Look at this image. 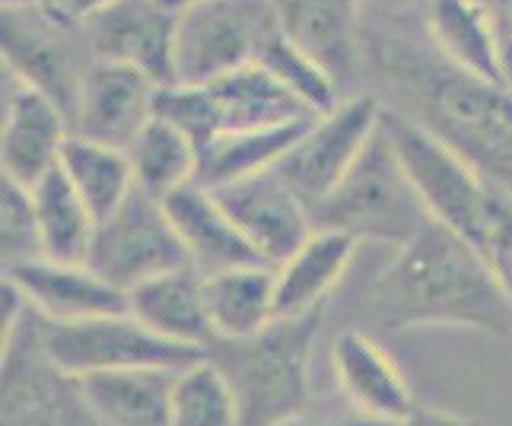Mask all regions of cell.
<instances>
[{
	"instance_id": "obj_1",
	"label": "cell",
	"mask_w": 512,
	"mask_h": 426,
	"mask_svg": "<svg viewBox=\"0 0 512 426\" xmlns=\"http://www.w3.org/2000/svg\"><path fill=\"white\" fill-rule=\"evenodd\" d=\"M363 306L385 331L446 325L512 334V306L487 258L439 223H427L398 248L392 264L369 280Z\"/></svg>"
},
{
	"instance_id": "obj_2",
	"label": "cell",
	"mask_w": 512,
	"mask_h": 426,
	"mask_svg": "<svg viewBox=\"0 0 512 426\" xmlns=\"http://www.w3.org/2000/svg\"><path fill=\"white\" fill-rule=\"evenodd\" d=\"M325 309L277 318L242 341H214L204 357L233 388L242 426H284L309 411L312 357Z\"/></svg>"
},
{
	"instance_id": "obj_3",
	"label": "cell",
	"mask_w": 512,
	"mask_h": 426,
	"mask_svg": "<svg viewBox=\"0 0 512 426\" xmlns=\"http://www.w3.org/2000/svg\"><path fill=\"white\" fill-rule=\"evenodd\" d=\"M382 124L430 220L452 229L484 255L500 185L490 182L468 156L433 134L427 124L395 109L382 112Z\"/></svg>"
},
{
	"instance_id": "obj_4",
	"label": "cell",
	"mask_w": 512,
	"mask_h": 426,
	"mask_svg": "<svg viewBox=\"0 0 512 426\" xmlns=\"http://www.w3.org/2000/svg\"><path fill=\"white\" fill-rule=\"evenodd\" d=\"M433 223L427 207L404 172L385 124L366 144L363 156L315 210V226L341 229L357 242H379L404 248L423 226Z\"/></svg>"
},
{
	"instance_id": "obj_5",
	"label": "cell",
	"mask_w": 512,
	"mask_h": 426,
	"mask_svg": "<svg viewBox=\"0 0 512 426\" xmlns=\"http://www.w3.org/2000/svg\"><path fill=\"white\" fill-rule=\"evenodd\" d=\"M280 32L277 0H198L175 23V83L210 86L252 67Z\"/></svg>"
},
{
	"instance_id": "obj_6",
	"label": "cell",
	"mask_w": 512,
	"mask_h": 426,
	"mask_svg": "<svg viewBox=\"0 0 512 426\" xmlns=\"http://www.w3.org/2000/svg\"><path fill=\"white\" fill-rule=\"evenodd\" d=\"M423 109L433 134L468 156L487 179L512 182V93L468 77L452 64L423 86Z\"/></svg>"
},
{
	"instance_id": "obj_7",
	"label": "cell",
	"mask_w": 512,
	"mask_h": 426,
	"mask_svg": "<svg viewBox=\"0 0 512 426\" xmlns=\"http://www.w3.org/2000/svg\"><path fill=\"white\" fill-rule=\"evenodd\" d=\"M0 48L10 77L48 96L67 121H74L83 80L96 61L80 23H70L42 4L13 7L4 10Z\"/></svg>"
},
{
	"instance_id": "obj_8",
	"label": "cell",
	"mask_w": 512,
	"mask_h": 426,
	"mask_svg": "<svg viewBox=\"0 0 512 426\" xmlns=\"http://www.w3.org/2000/svg\"><path fill=\"white\" fill-rule=\"evenodd\" d=\"M0 426H102L77 376L48 357L42 315L26 312L4 334V407Z\"/></svg>"
},
{
	"instance_id": "obj_9",
	"label": "cell",
	"mask_w": 512,
	"mask_h": 426,
	"mask_svg": "<svg viewBox=\"0 0 512 426\" xmlns=\"http://www.w3.org/2000/svg\"><path fill=\"white\" fill-rule=\"evenodd\" d=\"M42 341L48 357L77 379L121 369H185L204 357V350L172 344L153 334L131 312L70 325H55L42 318Z\"/></svg>"
},
{
	"instance_id": "obj_10",
	"label": "cell",
	"mask_w": 512,
	"mask_h": 426,
	"mask_svg": "<svg viewBox=\"0 0 512 426\" xmlns=\"http://www.w3.org/2000/svg\"><path fill=\"white\" fill-rule=\"evenodd\" d=\"M86 264L121 293H131L160 274L191 268V258L175 233L166 204L134 188L131 198L96 226Z\"/></svg>"
},
{
	"instance_id": "obj_11",
	"label": "cell",
	"mask_w": 512,
	"mask_h": 426,
	"mask_svg": "<svg viewBox=\"0 0 512 426\" xmlns=\"http://www.w3.org/2000/svg\"><path fill=\"white\" fill-rule=\"evenodd\" d=\"M385 105L376 96H350L338 109L315 118L309 131L296 140V147L284 156L274 172L290 185L296 194L312 210H319L334 188L344 182V175L353 169V163L363 156L366 144L382 124Z\"/></svg>"
},
{
	"instance_id": "obj_12",
	"label": "cell",
	"mask_w": 512,
	"mask_h": 426,
	"mask_svg": "<svg viewBox=\"0 0 512 426\" xmlns=\"http://www.w3.org/2000/svg\"><path fill=\"white\" fill-rule=\"evenodd\" d=\"M175 23L179 13L160 0H112L80 29L96 61L137 67L156 86H169L175 83Z\"/></svg>"
},
{
	"instance_id": "obj_13",
	"label": "cell",
	"mask_w": 512,
	"mask_h": 426,
	"mask_svg": "<svg viewBox=\"0 0 512 426\" xmlns=\"http://www.w3.org/2000/svg\"><path fill=\"white\" fill-rule=\"evenodd\" d=\"M214 194L239 226L245 242L271 268L284 264L315 233L312 210L296 198L274 169L242 179L236 185L217 188Z\"/></svg>"
},
{
	"instance_id": "obj_14",
	"label": "cell",
	"mask_w": 512,
	"mask_h": 426,
	"mask_svg": "<svg viewBox=\"0 0 512 426\" xmlns=\"http://www.w3.org/2000/svg\"><path fill=\"white\" fill-rule=\"evenodd\" d=\"M156 90L160 86L144 70L115 61H93L70 121V134L102 147L131 150L137 134L153 118Z\"/></svg>"
},
{
	"instance_id": "obj_15",
	"label": "cell",
	"mask_w": 512,
	"mask_h": 426,
	"mask_svg": "<svg viewBox=\"0 0 512 426\" xmlns=\"http://www.w3.org/2000/svg\"><path fill=\"white\" fill-rule=\"evenodd\" d=\"M4 102V131H0V169L4 179L35 188L61 163V150L70 137V121L48 96L10 77Z\"/></svg>"
},
{
	"instance_id": "obj_16",
	"label": "cell",
	"mask_w": 512,
	"mask_h": 426,
	"mask_svg": "<svg viewBox=\"0 0 512 426\" xmlns=\"http://www.w3.org/2000/svg\"><path fill=\"white\" fill-rule=\"evenodd\" d=\"M4 277L26 296L32 312H39L45 322L55 325L128 312V293L112 287L90 264H61L39 258L4 268Z\"/></svg>"
},
{
	"instance_id": "obj_17",
	"label": "cell",
	"mask_w": 512,
	"mask_h": 426,
	"mask_svg": "<svg viewBox=\"0 0 512 426\" xmlns=\"http://www.w3.org/2000/svg\"><path fill=\"white\" fill-rule=\"evenodd\" d=\"M163 204L198 274L207 277L229 268H245V264H264L210 188L191 182L172 191Z\"/></svg>"
},
{
	"instance_id": "obj_18",
	"label": "cell",
	"mask_w": 512,
	"mask_h": 426,
	"mask_svg": "<svg viewBox=\"0 0 512 426\" xmlns=\"http://www.w3.org/2000/svg\"><path fill=\"white\" fill-rule=\"evenodd\" d=\"M334 379L350 407L401 423L414 411V395L395 360L360 328H347L334 341Z\"/></svg>"
},
{
	"instance_id": "obj_19",
	"label": "cell",
	"mask_w": 512,
	"mask_h": 426,
	"mask_svg": "<svg viewBox=\"0 0 512 426\" xmlns=\"http://www.w3.org/2000/svg\"><path fill=\"white\" fill-rule=\"evenodd\" d=\"M423 26L446 64L493 86H506L500 39L484 0H423ZM512 93V90H509Z\"/></svg>"
},
{
	"instance_id": "obj_20",
	"label": "cell",
	"mask_w": 512,
	"mask_h": 426,
	"mask_svg": "<svg viewBox=\"0 0 512 426\" xmlns=\"http://www.w3.org/2000/svg\"><path fill=\"white\" fill-rule=\"evenodd\" d=\"M357 239L341 229H322L296 248V252L274 268V312L277 318L309 315L325 309V299L350 271L357 255Z\"/></svg>"
},
{
	"instance_id": "obj_21",
	"label": "cell",
	"mask_w": 512,
	"mask_h": 426,
	"mask_svg": "<svg viewBox=\"0 0 512 426\" xmlns=\"http://www.w3.org/2000/svg\"><path fill=\"white\" fill-rule=\"evenodd\" d=\"M287 39L338 80L353 77L360 61L363 0H277Z\"/></svg>"
},
{
	"instance_id": "obj_22",
	"label": "cell",
	"mask_w": 512,
	"mask_h": 426,
	"mask_svg": "<svg viewBox=\"0 0 512 426\" xmlns=\"http://www.w3.org/2000/svg\"><path fill=\"white\" fill-rule=\"evenodd\" d=\"M128 312L172 344L207 350L217 341L204 303V274L194 268L169 271L128 293Z\"/></svg>"
},
{
	"instance_id": "obj_23",
	"label": "cell",
	"mask_w": 512,
	"mask_h": 426,
	"mask_svg": "<svg viewBox=\"0 0 512 426\" xmlns=\"http://www.w3.org/2000/svg\"><path fill=\"white\" fill-rule=\"evenodd\" d=\"M179 369H121L80 379L102 426H169L172 385Z\"/></svg>"
},
{
	"instance_id": "obj_24",
	"label": "cell",
	"mask_w": 512,
	"mask_h": 426,
	"mask_svg": "<svg viewBox=\"0 0 512 426\" xmlns=\"http://www.w3.org/2000/svg\"><path fill=\"white\" fill-rule=\"evenodd\" d=\"M204 303L217 341H242L277 322L274 268L245 264L204 277Z\"/></svg>"
},
{
	"instance_id": "obj_25",
	"label": "cell",
	"mask_w": 512,
	"mask_h": 426,
	"mask_svg": "<svg viewBox=\"0 0 512 426\" xmlns=\"http://www.w3.org/2000/svg\"><path fill=\"white\" fill-rule=\"evenodd\" d=\"M309 121L277 124V128H255V131H229L220 134L214 144L201 150L198 185L217 191L236 185L252 175L271 172L284 163V156L296 147V140L309 131Z\"/></svg>"
},
{
	"instance_id": "obj_26",
	"label": "cell",
	"mask_w": 512,
	"mask_h": 426,
	"mask_svg": "<svg viewBox=\"0 0 512 426\" xmlns=\"http://www.w3.org/2000/svg\"><path fill=\"white\" fill-rule=\"evenodd\" d=\"M210 90H214L217 105H220L223 134L277 128V124L319 118V115H312L306 105L261 64L242 67V70H236V74L210 83Z\"/></svg>"
},
{
	"instance_id": "obj_27",
	"label": "cell",
	"mask_w": 512,
	"mask_h": 426,
	"mask_svg": "<svg viewBox=\"0 0 512 426\" xmlns=\"http://www.w3.org/2000/svg\"><path fill=\"white\" fill-rule=\"evenodd\" d=\"M42 252L61 264H86L96 239V217L64 175L61 163L32 188Z\"/></svg>"
},
{
	"instance_id": "obj_28",
	"label": "cell",
	"mask_w": 512,
	"mask_h": 426,
	"mask_svg": "<svg viewBox=\"0 0 512 426\" xmlns=\"http://www.w3.org/2000/svg\"><path fill=\"white\" fill-rule=\"evenodd\" d=\"M61 169L86 201V207L93 210L96 223L109 220L137 188L128 150L102 147L77 134H70L61 150Z\"/></svg>"
},
{
	"instance_id": "obj_29",
	"label": "cell",
	"mask_w": 512,
	"mask_h": 426,
	"mask_svg": "<svg viewBox=\"0 0 512 426\" xmlns=\"http://www.w3.org/2000/svg\"><path fill=\"white\" fill-rule=\"evenodd\" d=\"M128 156L134 166L137 188L153 194L156 201H166L172 191L198 182V166H201L198 144L156 115L137 134Z\"/></svg>"
},
{
	"instance_id": "obj_30",
	"label": "cell",
	"mask_w": 512,
	"mask_h": 426,
	"mask_svg": "<svg viewBox=\"0 0 512 426\" xmlns=\"http://www.w3.org/2000/svg\"><path fill=\"white\" fill-rule=\"evenodd\" d=\"M169 426H242L233 388L207 357L175 372Z\"/></svg>"
},
{
	"instance_id": "obj_31",
	"label": "cell",
	"mask_w": 512,
	"mask_h": 426,
	"mask_svg": "<svg viewBox=\"0 0 512 426\" xmlns=\"http://www.w3.org/2000/svg\"><path fill=\"white\" fill-rule=\"evenodd\" d=\"M264 70H271V74L287 86V90L306 105L312 115H328L341 105L338 99V80H334L328 70L309 58L303 48H296L287 32H280L277 39L264 48V55L258 61Z\"/></svg>"
},
{
	"instance_id": "obj_32",
	"label": "cell",
	"mask_w": 512,
	"mask_h": 426,
	"mask_svg": "<svg viewBox=\"0 0 512 426\" xmlns=\"http://www.w3.org/2000/svg\"><path fill=\"white\" fill-rule=\"evenodd\" d=\"M153 115L188 134L198 144V150L210 147L223 134L220 105L210 86H188V83L160 86L153 102Z\"/></svg>"
},
{
	"instance_id": "obj_33",
	"label": "cell",
	"mask_w": 512,
	"mask_h": 426,
	"mask_svg": "<svg viewBox=\"0 0 512 426\" xmlns=\"http://www.w3.org/2000/svg\"><path fill=\"white\" fill-rule=\"evenodd\" d=\"M0 258L4 268L45 258L32 191L10 179L0 182Z\"/></svg>"
},
{
	"instance_id": "obj_34",
	"label": "cell",
	"mask_w": 512,
	"mask_h": 426,
	"mask_svg": "<svg viewBox=\"0 0 512 426\" xmlns=\"http://www.w3.org/2000/svg\"><path fill=\"white\" fill-rule=\"evenodd\" d=\"M484 258L490 264L493 277H497L503 296L512 306V191L497 194V207H493V223L490 236L484 245Z\"/></svg>"
},
{
	"instance_id": "obj_35",
	"label": "cell",
	"mask_w": 512,
	"mask_h": 426,
	"mask_svg": "<svg viewBox=\"0 0 512 426\" xmlns=\"http://www.w3.org/2000/svg\"><path fill=\"white\" fill-rule=\"evenodd\" d=\"M284 426H401V423H392V420H379V417H369L357 407L347 404V411H303L299 417L287 420Z\"/></svg>"
},
{
	"instance_id": "obj_36",
	"label": "cell",
	"mask_w": 512,
	"mask_h": 426,
	"mask_svg": "<svg viewBox=\"0 0 512 426\" xmlns=\"http://www.w3.org/2000/svg\"><path fill=\"white\" fill-rule=\"evenodd\" d=\"M484 4L493 16V26H497L503 74H506V86L512 90V0H484Z\"/></svg>"
},
{
	"instance_id": "obj_37",
	"label": "cell",
	"mask_w": 512,
	"mask_h": 426,
	"mask_svg": "<svg viewBox=\"0 0 512 426\" xmlns=\"http://www.w3.org/2000/svg\"><path fill=\"white\" fill-rule=\"evenodd\" d=\"M401 426H481V423L462 414H452V411H436V407H414V411L401 420Z\"/></svg>"
},
{
	"instance_id": "obj_38",
	"label": "cell",
	"mask_w": 512,
	"mask_h": 426,
	"mask_svg": "<svg viewBox=\"0 0 512 426\" xmlns=\"http://www.w3.org/2000/svg\"><path fill=\"white\" fill-rule=\"evenodd\" d=\"M112 0H64V7H61V16L70 23H83V20H90L93 13L105 10Z\"/></svg>"
},
{
	"instance_id": "obj_39",
	"label": "cell",
	"mask_w": 512,
	"mask_h": 426,
	"mask_svg": "<svg viewBox=\"0 0 512 426\" xmlns=\"http://www.w3.org/2000/svg\"><path fill=\"white\" fill-rule=\"evenodd\" d=\"M373 4H379L382 10H392V13H404V10H420L423 0H373Z\"/></svg>"
},
{
	"instance_id": "obj_40",
	"label": "cell",
	"mask_w": 512,
	"mask_h": 426,
	"mask_svg": "<svg viewBox=\"0 0 512 426\" xmlns=\"http://www.w3.org/2000/svg\"><path fill=\"white\" fill-rule=\"evenodd\" d=\"M160 4L179 13V10H185V7H191V4H198V0H160Z\"/></svg>"
},
{
	"instance_id": "obj_41",
	"label": "cell",
	"mask_w": 512,
	"mask_h": 426,
	"mask_svg": "<svg viewBox=\"0 0 512 426\" xmlns=\"http://www.w3.org/2000/svg\"><path fill=\"white\" fill-rule=\"evenodd\" d=\"M42 4V0H4V10H13V7H35Z\"/></svg>"
},
{
	"instance_id": "obj_42",
	"label": "cell",
	"mask_w": 512,
	"mask_h": 426,
	"mask_svg": "<svg viewBox=\"0 0 512 426\" xmlns=\"http://www.w3.org/2000/svg\"><path fill=\"white\" fill-rule=\"evenodd\" d=\"M42 7H48V10H55V13H61V7H64V0H42Z\"/></svg>"
}]
</instances>
